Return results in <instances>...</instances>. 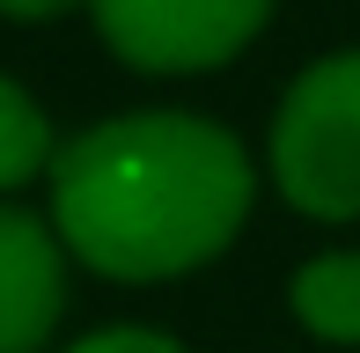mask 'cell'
<instances>
[{
	"label": "cell",
	"instance_id": "cell-1",
	"mask_svg": "<svg viewBox=\"0 0 360 353\" xmlns=\"http://www.w3.org/2000/svg\"><path fill=\"white\" fill-rule=\"evenodd\" d=\"M257 169L243 140L191 110H133L52 155V229L89 272L125 287L214 265L243 236Z\"/></svg>",
	"mask_w": 360,
	"mask_h": 353
},
{
	"label": "cell",
	"instance_id": "cell-2",
	"mask_svg": "<svg viewBox=\"0 0 360 353\" xmlns=\"http://www.w3.org/2000/svg\"><path fill=\"white\" fill-rule=\"evenodd\" d=\"M272 184L309 221H360V52H331L272 118Z\"/></svg>",
	"mask_w": 360,
	"mask_h": 353
},
{
	"label": "cell",
	"instance_id": "cell-3",
	"mask_svg": "<svg viewBox=\"0 0 360 353\" xmlns=\"http://www.w3.org/2000/svg\"><path fill=\"white\" fill-rule=\"evenodd\" d=\"M89 8L103 44L140 74L228 67L272 23V0H89Z\"/></svg>",
	"mask_w": 360,
	"mask_h": 353
},
{
	"label": "cell",
	"instance_id": "cell-4",
	"mask_svg": "<svg viewBox=\"0 0 360 353\" xmlns=\"http://www.w3.org/2000/svg\"><path fill=\"white\" fill-rule=\"evenodd\" d=\"M67 309V243L44 214L0 206V353H44Z\"/></svg>",
	"mask_w": 360,
	"mask_h": 353
},
{
	"label": "cell",
	"instance_id": "cell-5",
	"mask_svg": "<svg viewBox=\"0 0 360 353\" xmlns=\"http://www.w3.org/2000/svg\"><path fill=\"white\" fill-rule=\"evenodd\" d=\"M294 316H302L309 339L323 346H360V250H323L294 272L287 287Z\"/></svg>",
	"mask_w": 360,
	"mask_h": 353
},
{
	"label": "cell",
	"instance_id": "cell-6",
	"mask_svg": "<svg viewBox=\"0 0 360 353\" xmlns=\"http://www.w3.org/2000/svg\"><path fill=\"white\" fill-rule=\"evenodd\" d=\"M37 169H52V125H44L37 96L0 74V191L30 184Z\"/></svg>",
	"mask_w": 360,
	"mask_h": 353
},
{
	"label": "cell",
	"instance_id": "cell-7",
	"mask_svg": "<svg viewBox=\"0 0 360 353\" xmlns=\"http://www.w3.org/2000/svg\"><path fill=\"white\" fill-rule=\"evenodd\" d=\"M67 353H184L169 331H147V324H103L89 339H74Z\"/></svg>",
	"mask_w": 360,
	"mask_h": 353
},
{
	"label": "cell",
	"instance_id": "cell-8",
	"mask_svg": "<svg viewBox=\"0 0 360 353\" xmlns=\"http://www.w3.org/2000/svg\"><path fill=\"white\" fill-rule=\"evenodd\" d=\"M67 8H81V0H0L8 23H52V15H67Z\"/></svg>",
	"mask_w": 360,
	"mask_h": 353
}]
</instances>
